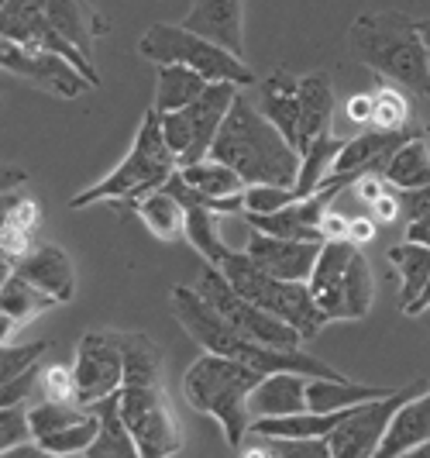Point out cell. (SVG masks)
I'll return each instance as SVG.
<instances>
[{
    "label": "cell",
    "instance_id": "f907efd6",
    "mask_svg": "<svg viewBox=\"0 0 430 458\" xmlns=\"http://www.w3.org/2000/svg\"><path fill=\"white\" fill-rule=\"evenodd\" d=\"M372 238H375V221H368V217H358V221H351L348 242H355V245L362 249L365 242H372Z\"/></svg>",
    "mask_w": 430,
    "mask_h": 458
},
{
    "label": "cell",
    "instance_id": "c3c4849f",
    "mask_svg": "<svg viewBox=\"0 0 430 458\" xmlns=\"http://www.w3.org/2000/svg\"><path fill=\"white\" fill-rule=\"evenodd\" d=\"M258 441H251V445H241L238 452H241V458H275V441L272 437H262L255 435Z\"/></svg>",
    "mask_w": 430,
    "mask_h": 458
},
{
    "label": "cell",
    "instance_id": "bcb514c9",
    "mask_svg": "<svg viewBox=\"0 0 430 458\" xmlns=\"http://www.w3.org/2000/svg\"><path fill=\"white\" fill-rule=\"evenodd\" d=\"M400 200L407 204L409 217H430V186H424V190H409V193H400Z\"/></svg>",
    "mask_w": 430,
    "mask_h": 458
},
{
    "label": "cell",
    "instance_id": "ee69618b",
    "mask_svg": "<svg viewBox=\"0 0 430 458\" xmlns=\"http://www.w3.org/2000/svg\"><path fill=\"white\" fill-rule=\"evenodd\" d=\"M320 231H324V242H344L348 231H351V221L341 217V214H334V210H327L324 221H320Z\"/></svg>",
    "mask_w": 430,
    "mask_h": 458
},
{
    "label": "cell",
    "instance_id": "d6a6232c",
    "mask_svg": "<svg viewBox=\"0 0 430 458\" xmlns=\"http://www.w3.org/2000/svg\"><path fill=\"white\" fill-rule=\"evenodd\" d=\"M389 266L400 273L403 279V290H400V307L407 310L413 300L424 293V286H427L430 279V249L424 245H417V242H400V245H392L389 249Z\"/></svg>",
    "mask_w": 430,
    "mask_h": 458
},
{
    "label": "cell",
    "instance_id": "4316f807",
    "mask_svg": "<svg viewBox=\"0 0 430 458\" xmlns=\"http://www.w3.org/2000/svg\"><path fill=\"white\" fill-rule=\"evenodd\" d=\"M124 355V386H152L162 383V352L141 331H114Z\"/></svg>",
    "mask_w": 430,
    "mask_h": 458
},
{
    "label": "cell",
    "instance_id": "cb8c5ba5",
    "mask_svg": "<svg viewBox=\"0 0 430 458\" xmlns=\"http://www.w3.org/2000/svg\"><path fill=\"white\" fill-rule=\"evenodd\" d=\"M46 21L55 35H63L69 46L80 48L93 63V42L107 35V18H100L87 0H48Z\"/></svg>",
    "mask_w": 430,
    "mask_h": 458
},
{
    "label": "cell",
    "instance_id": "db71d44e",
    "mask_svg": "<svg viewBox=\"0 0 430 458\" xmlns=\"http://www.w3.org/2000/svg\"><path fill=\"white\" fill-rule=\"evenodd\" d=\"M403 458H430V445H424V448H417V452H409Z\"/></svg>",
    "mask_w": 430,
    "mask_h": 458
},
{
    "label": "cell",
    "instance_id": "7402d4cb",
    "mask_svg": "<svg viewBox=\"0 0 430 458\" xmlns=\"http://www.w3.org/2000/svg\"><path fill=\"white\" fill-rule=\"evenodd\" d=\"M310 379L303 372H272L258 383V390L251 393V417H293V413L310 411Z\"/></svg>",
    "mask_w": 430,
    "mask_h": 458
},
{
    "label": "cell",
    "instance_id": "2e32d148",
    "mask_svg": "<svg viewBox=\"0 0 430 458\" xmlns=\"http://www.w3.org/2000/svg\"><path fill=\"white\" fill-rule=\"evenodd\" d=\"M320 242H293V238H275L266 231H251L241 252H249L266 273L286 283H307L320 259Z\"/></svg>",
    "mask_w": 430,
    "mask_h": 458
},
{
    "label": "cell",
    "instance_id": "f6af8a7d",
    "mask_svg": "<svg viewBox=\"0 0 430 458\" xmlns=\"http://www.w3.org/2000/svg\"><path fill=\"white\" fill-rule=\"evenodd\" d=\"M400 204H403V200H400L396 193H385L383 200L372 204V221H375V225H392V221L400 217Z\"/></svg>",
    "mask_w": 430,
    "mask_h": 458
},
{
    "label": "cell",
    "instance_id": "11a10c76",
    "mask_svg": "<svg viewBox=\"0 0 430 458\" xmlns=\"http://www.w3.org/2000/svg\"><path fill=\"white\" fill-rule=\"evenodd\" d=\"M0 4H4V0H0Z\"/></svg>",
    "mask_w": 430,
    "mask_h": 458
},
{
    "label": "cell",
    "instance_id": "f1b7e54d",
    "mask_svg": "<svg viewBox=\"0 0 430 458\" xmlns=\"http://www.w3.org/2000/svg\"><path fill=\"white\" fill-rule=\"evenodd\" d=\"M396 390H383V386H362L351 379H310V411L314 413H334V411H351L372 400H383Z\"/></svg>",
    "mask_w": 430,
    "mask_h": 458
},
{
    "label": "cell",
    "instance_id": "ba28073f",
    "mask_svg": "<svg viewBox=\"0 0 430 458\" xmlns=\"http://www.w3.org/2000/svg\"><path fill=\"white\" fill-rule=\"evenodd\" d=\"M138 55L156 63V66L193 69L210 83H234V87H251L255 83L249 59L207 42L200 35H193L190 28H182V24H152L138 42Z\"/></svg>",
    "mask_w": 430,
    "mask_h": 458
},
{
    "label": "cell",
    "instance_id": "f5cc1de1",
    "mask_svg": "<svg viewBox=\"0 0 430 458\" xmlns=\"http://www.w3.org/2000/svg\"><path fill=\"white\" fill-rule=\"evenodd\" d=\"M417 28H420V38H424V42H427V48H430V18H420V21H417Z\"/></svg>",
    "mask_w": 430,
    "mask_h": 458
},
{
    "label": "cell",
    "instance_id": "d6986e66",
    "mask_svg": "<svg viewBox=\"0 0 430 458\" xmlns=\"http://www.w3.org/2000/svg\"><path fill=\"white\" fill-rule=\"evenodd\" d=\"M11 273L38 286L55 303H69L76 297V269H72V259L59 245H31V252L18 259L11 266Z\"/></svg>",
    "mask_w": 430,
    "mask_h": 458
},
{
    "label": "cell",
    "instance_id": "277c9868",
    "mask_svg": "<svg viewBox=\"0 0 430 458\" xmlns=\"http://www.w3.org/2000/svg\"><path fill=\"white\" fill-rule=\"evenodd\" d=\"M266 379V372L241 362H231L221 355L204 352L182 376V396L197 413H207L221 424L227 448H241L245 437L251 435V393L258 390V383Z\"/></svg>",
    "mask_w": 430,
    "mask_h": 458
},
{
    "label": "cell",
    "instance_id": "ffe728a7",
    "mask_svg": "<svg viewBox=\"0 0 430 458\" xmlns=\"http://www.w3.org/2000/svg\"><path fill=\"white\" fill-rule=\"evenodd\" d=\"M424 445H430V390L409 396L407 403L392 413L372 458H403Z\"/></svg>",
    "mask_w": 430,
    "mask_h": 458
},
{
    "label": "cell",
    "instance_id": "9c48e42d",
    "mask_svg": "<svg viewBox=\"0 0 430 458\" xmlns=\"http://www.w3.org/2000/svg\"><path fill=\"white\" fill-rule=\"evenodd\" d=\"M238 93L241 87H234V83H210L197 104L173 111V114H162V131H165V141L180 162V169L210 159V148L221 135V124H224L231 104L238 100Z\"/></svg>",
    "mask_w": 430,
    "mask_h": 458
},
{
    "label": "cell",
    "instance_id": "e575fe53",
    "mask_svg": "<svg viewBox=\"0 0 430 458\" xmlns=\"http://www.w3.org/2000/svg\"><path fill=\"white\" fill-rule=\"evenodd\" d=\"M372 128H379V131H407V128H413L409 100L396 87H383V90L372 93Z\"/></svg>",
    "mask_w": 430,
    "mask_h": 458
},
{
    "label": "cell",
    "instance_id": "8d00e7d4",
    "mask_svg": "<svg viewBox=\"0 0 430 458\" xmlns=\"http://www.w3.org/2000/svg\"><path fill=\"white\" fill-rule=\"evenodd\" d=\"M28 441H35V435H31V407H24V403L4 407L0 411V452L21 448Z\"/></svg>",
    "mask_w": 430,
    "mask_h": 458
},
{
    "label": "cell",
    "instance_id": "681fc988",
    "mask_svg": "<svg viewBox=\"0 0 430 458\" xmlns=\"http://www.w3.org/2000/svg\"><path fill=\"white\" fill-rule=\"evenodd\" d=\"M407 242H417V245L430 249V217H409Z\"/></svg>",
    "mask_w": 430,
    "mask_h": 458
},
{
    "label": "cell",
    "instance_id": "ab89813d",
    "mask_svg": "<svg viewBox=\"0 0 430 458\" xmlns=\"http://www.w3.org/2000/svg\"><path fill=\"white\" fill-rule=\"evenodd\" d=\"M275 458H334L327 437H272Z\"/></svg>",
    "mask_w": 430,
    "mask_h": 458
},
{
    "label": "cell",
    "instance_id": "7a4b0ae2",
    "mask_svg": "<svg viewBox=\"0 0 430 458\" xmlns=\"http://www.w3.org/2000/svg\"><path fill=\"white\" fill-rule=\"evenodd\" d=\"M210 159L231 165L249 186H290L299 183V165L303 156L286 141V135L262 117L249 93H238L231 104L221 135L210 148Z\"/></svg>",
    "mask_w": 430,
    "mask_h": 458
},
{
    "label": "cell",
    "instance_id": "30bf717a",
    "mask_svg": "<svg viewBox=\"0 0 430 458\" xmlns=\"http://www.w3.org/2000/svg\"><path fill=\"white\" fill-rule=\"evenodd\" d=\"M121 417L128 424L131 437L138 441L141 458H173L182 452V424L165 383L152 386H121Z\"/></svg>",
    "mask_w": 430,
    "mask_h": 458
},
{
    "label": "cell",
    "instance_id": "8fae6325",
    "mask_svg": "<svg viewBox=\"0 0 430 458\" xmlns=\"http://www.w3.org/2000/svg\"><path fill=\"white\" fill-rule=\"evenodd\" d=\"M200 297L224 318L234 331H241V335H249L255 342L262 344H272V348H303V335L290 327L286 321H279L275 314H266L262 307H255L251 300H245L231 283H227V276L217 269V266H207L200 269V279H197V286H193Z\"/></svg>",
    "mask_w": 430,
    "mask_h": 458
},
{
    "label": "cell",
    "instance_id": "7bdbcfd3",
    "mask_svg": "<svg viewBox=\"0 0 430 458\" xmlns=\"http://www.w3.org/2000/svg\"><path fill=\"white\" fill-rule=\"evenodd\" d=\"M344 111H348V121L372 128V93H355V97L344 104Z\"/></svg>",
    "mask_w": 430,
    "mask_h": 458
},
{
    "label": "cell",
    "instance_id": "5bb4252c",
    "mask_svg": "<svg viewBox=\"0 0 430 458\" xmlns=\"http://www.w3.org/2000/svg\"><path fill=\"white\" fill-rule=\"evenodd\" d=\"M100 431V417L83 403L42 400L31 407V435L55 455H83Z\"/></svg>",
    "mask_w": 430,
    "mask_h": 458
},
{
    "label": "cell",
    "instance_id": "816d5d0a",
    "mask_svg": "<svg viewBox=\"0 0 430 458\" xmlns=\"http://www.w3.org/2000/svg\"><path fill=\"white\" fill-rule=\"evenodd\" d=\"M424 310H430V279H427V286H424V293L413 300V303H409L403 314H407V318H420Z\"/></svg>",
    "mask_w": 430,
    "mask_h": 458
},
{
    "label": "cell",
    "instance_id": "6da1fadb",
    "mask_svg": "<svg viewBox=\"0 0 430 458\" xmlns=\"http://www.w3.org/2000/svg\"><path fill=\"white\" fill-rule=\"evenodd\" d=\"M169 300H173V314L182 324V331L210 355L251 366L266 372V376H272V372H303V376H314V379H348L344 372L314 359L303 348H272V344H262L249 335H241V331H234L193 286H173Z\"/></svg>",
    "mask_w": 430,
    "mask_h": 458
},
{
    "label": "cell",
    "instance_id": "b9f144b4",
    "mask_svg": "<svg viewBox=\"0 0 430 458\" xmlns=\"http://www.w3.org/2000/svg\"><path fill=\"white\" fill-rule=\"evenodd\" d=\"M351 190H355L368 207L375 204V200H383L385 193H392V186L385 183L383 176H362L358 183H351Z\"/></svg>",
    "mask_w": 430,
    "mask_h": 458
},
{
    "label": "cell",
    "instance_id": "4dcf8cb0",
    "mask_svg": "<svg viewBox=\"0 0 430 458\" xmlns=\"http://www.w3.org/2000/svg\"><path fill=\"white\" fill-rule=\"evenodd\" d=\"M180 176L190 190L204 193L210 200H234V197H245V190H249V183L231 165H224V162L217 159L193 162V165L180 169Z\"/></svg>",
    "mask_w": 430,
    "mask_h": 458
},
{
    "label": "cell",
    "instance_id": "60d3db41",
    "mask_svg": "<svg viewBox=\"0 0 430 458\" xmlns=\"http://www.w3.org/2000/svg\"><path fill=\"white\" fill-rule=\"evenodd\" d=\"M38 383H42V366L28 369L24 376L11 379V383H4V390H0V407H14V403H24V396L35 390Z\"/></svg>",
    "mask_w": 430,
    "mask_h": 458
},
{
    "label": "cell",
    "instance_id": "74e56055",
    "mask_svg": "<svg viewBox=\"0 0 430 458\" xmlns=\"http://www.w3.org/2000/svg\"><path fill=\"white\" fill-rule=\"evenodd\" d=\"M299 200V193L290 186H249L245 190V214H275L282 207H290Z\"/></svg>",
    "mask_w": 430,
    "mask_h": 458
},
{
    "label": "cell",
    "instance_id": "5b68a950",
    "mask_svg": "<svg viewBox=\"0 0 430 458\" xmlns=\"http://www.w3.org/2000/svg\"><path fill=\"white\" fill-rule=\"evenodd\" d=\"M176 173H180V162H176L169 141H165L162 114L156 107H148L145 117H141V124H138V135L131 141L124 162L114 173H107L100 183L80 190L69 200V207L83 210V207L100 204V200H111L114 207H128L131 210L141 197H148L152 190H162Z\"/></svg>",
    "mask_w": 430,
    "mask_h": 458
},
{
    "label": "cell",
    "instance_id": "1f68e13d",
    "mask_svg": "<svg viewBox=\"0 0 430 458\" xmlns=\"http://www.w3.org/2000/svg\"><path fill=\"white\" fill-rule=\"evenodd\" d=\"M383 180L392 186V190H400V193L430 186V148H427V141H424V135L407 141V145L392 156V162L385 165Z\"/></svg>",
    "mask_w": 430,
    "mask_h": 458
},
{
    "label": "cell",
    "instance_id": "9a60e30c",
    "mask_svg": "<svg viewBox=\"0 0 430 458\" xmlns=\"http://www.w3.org/2000/svg\"><path fill=\"white\" fill-rule=\"evenodd\" d=\"M417 393H424L420 383H413V386H407V390L389 393V396H383V400H372V403L355 407L351 417H348L341 428H334L331 437H327L331 455L334 458H372L375 455V448H379V441H383L385 428H389V420H392V413L400 411L409 396H417Z\"/></svg>",
    "mask_w": 430,
    "mask_h": 458
},
{
    "label": "cell",
    "instance_id": "f35d334b",
    "mask_svg": "<svg viewBox=\"0 0 430 458\" xmlns=\"http://www.w3.org/2000/svg\"><path fill=\"white\" fill-rule=\"evenodd\" d=\"M38 390L46 400H59V403H76V372L72 366H46L42 369V383Z\"/></svg>",
    "mask_w": 430,
    "mask_h": 458
},
{
    "label": "cell",
    "instance_id": "603a6c76",
    "mask_svg": "<svg viewBox=\"0 0 430 458\" xmlns=\"http://www.w3.org/2000/svg\"><path fill=\"white\" fill-rule=\"evenodd\" d=\"M266 121H272L286 141L296 148L299 141V76L293 72H272L258 83V93L251 97Z\"/></svg>",
    "mask_w": 430,
    "mask_h": 458
},
{
    "label": "cell",
    "instance_id": "7c38bea8",
    "mask_svg": "<svg viewBox=\"0 0 430 458\" xmlns=\"http://www.w3.org/2000/svg\"><path fill=\"white\" fill-rule=\"evenodd\" d=\"M76 403L97 407L100 400H107L124 386V355L114 331H87L76 344Z\"/></svg>",
    "mask_w": 430,
    "mask_h": 458
},
{
    "label": "cell",
    "instance_id": "d4e9b609",
    "mask_svg": "<svg viewBox=\"0 0 430 458\" xmlns=\"http://www.w3.org/2000/svg\"><path fill=\"white\" fill-rule=\"evenodd\" d=\"M52 307H59L55 300L42 293L38 286H31L28 279H21L18 273L4 276V290H0V310H4V344L11 342V335L28 324L31 318L46 314Z\"/></svg>",
    "mask_w": 430,
    "mask_h": 458
},
{
    "label": "cell",
    "instance_id": "8992f818",
    "mask_svg": "<svg viewBox=\"0 0 430 458\" xmlns=\"http://www.w3.org/2000/svg\"><path fill=\"white\" fill-rule=\"evenodd\" d=\"M310 297L327 321H358L372 310L375 279L355 242H324L314 273L307 279Z\"/></svg>",
    "mask_w": 430,
    "mask_h": 458
},
{
    "label": "cell",
    "instance_id": "f546056e",
    "mask_svg": "<svg viewBox=\"0 0 430 458\" xmlns=\"http://www.w3.org/2000/svg\"><path fill=\"white\" fill-rule=\"evenodd\" d=\"M210 80H204L200 72L186 66H159V83H156V111L159 114H173V111H182L190 104H197L207 93Z\"/></svg>",
    "mask_w": 430,
    "mask_h": 458
},
{
    "label": "cell",
    "instance_id": "ac0fdd59",
    "mask_svg": "<svg viewBox=\"0 0 430 458\" xmlns=\"http://www.w3.org/2000/svg\"><path fill=\"white\" fill-rule=\"evenodd\" d=\"M182 28L245 59V4L241 0H197Z\"/></svg>",
    "mask_w": 430,
    "mask_h": 458
},
{
    "label": "cell",
    "instance_id": "836d02e7",
    "mask_svg": "<svg viewBox=\"0 0 430 458\" xmlns=\"http://www.w3.org/2000/svg\"><path fill=\"white\" fill-rule=\"evenodd\" d=\"M214 217H217V214L207 210V207L186 204V242L193 245V252L200 255L207 266H217V269H221L234 249L224 245V238H221Z\"/></svg>",
    "mask_w": 430,
    "mask_h": 458
},
{
    "label": "cell",
    "instance_id": "7dc6e473",
    "mask_svg": "<svg viewBox=\"0 0 430 458\" xmlns=\"http://www.w3.org/2000/svg\"><path fill=\"white\" fill-rule=\"evenodd\" d=\"M4 458H83V455H55V452L42 448L38 441H28V445H21V448H11V452H4Z\"/></svg>",
    "mask_w": 430,
    "mask_h": 458
},
{
    "label": "cell",
    "instance_id": "e0dca14e",
    "mask_svg": "<svg viewBox=\"0 0 430 458\" xmlns=\"http://www.w3.org/2000/svg\"><path fill=\"white\" fill-rule=\"evenodd\" d=\"M341 190H320V193H310L296 204L282 207L275 214H245L251 231H266V234H275V238H293V242H320L324 245V231H320V221L324 214L331 210V200L338 197Z\"/></svg>",
    "mask_w": 430,
    "mask_h": 458
},
{
    "label": "cell",
    "instance_id": "d590c367",
    "mask_svg": "<svg viewBox=\"0 0 430 458\" xmlns=\"http://www.w3.org/2000/svg\"><path fill=\"white\" fill-rule=\"evenodd\" d=\"M46 352H48V342H28V344L7 342L4 352H0V383H11V379L24 376L28 369H35Z\"/></svg>",
    "mask_w": 430,
    "mask_h": 458
},
{
    "label": "cell",
    "instance_id": "4fadbf2b",
    "mask_svg": "<svg viewBox=\"0 0 430 458\" xmlns=\"http://www.w3.org/2000/svg\"><path fill=\"white\" fill-rule=\"evenodd\" d=\"M0 66H4V72L21 76L28 83H35L38 90L63 97V100H72V97H80L93 87L90 80L63 55L35 46H18V42H7V38L0 46Z\"/></svg>",
    "mask_w": 430,
    "mask_h": 458
},
{
    "label": "cell",
    "instance_id": "484cf974",
    "mask_svg": "<svg viewBox=\"0 0 430 458\" xmlns=\"http://www.w3.org/2000/svg\"><path fill=\"white\" fill-rule=\"evenodd\" d=\"M93 411L100 417V431H97L90 448L83 452V458H141L138 441L131 437L124 417H121V396L117 393L100 400Z\"/></svg>",
    "mask_w": 430,
    "mask_h": 458
},
{
    "label": "cell",
    "instance_id": "3957f363",
    "mask_svg": "<svg viewBox=\"0 0 430 458\" xmlns=\"http://www.w3.org/2000/svg\"><path fill=\"white\" fill-rule=\"evenodd\" d=\"M351 52L392 87L430 97V48L413 18L400 11H368L351 24Z\"/></svg>",
    "mask_w": 430,
    "mask_h": 458
},
{
    "label": "cell",
    "instance_id": "83f0119b",
    "mask_svg": "<svg viewBox=\"0 0 430 458\" xmlns=\"http://www.w3.org/2000/svg\"><path fill=\"white\" fill-rule=\"evenodd\" d=\"M131 210L159 242H180V238H186V207L165 186L152 190L148 197H141Z\"/></svg>",
    "mask_w": 430,
    "mask_h": 458
},
{
    "label": "cell",
    "instance_id": "44dd1931",
    "mask_svg": "<svg viewBox=\"0 0 430 458\" xmlns=\"http://www.w3.org/2000/svg\"><path fill=\"white\" fill-rule=\"evenodd\" d=\"M331 121H334V87H331V76L327 72L299 76V141H296V152L303 156L314 141H320L324 135H334Z\"/></svg>",
    "mask_w": 430,
    "mask_h": 458
},
{
    "label": "cell",
    "instance_id": "52a82bcc",
    "mask_svg": "<svg viewBox=\"0 0 430 458\" xmlns=\"http://www.w3.org/2000/svg\"><path fill=\"white\" fill-rule=\"evenodd\" d=\"M221 273L227 276V283L241 293L245 300H251L255 307H262L266 314H275L279 321H286L290 327H296L303 335V342L317 338L320 331L327 327V318L320 314V307L310 297L307 283H286L275 279L272 273H266L249 252H231Z\"/></svg>",
    "mask_w": 430,
    "mask_h": 458
}]
</instances>
